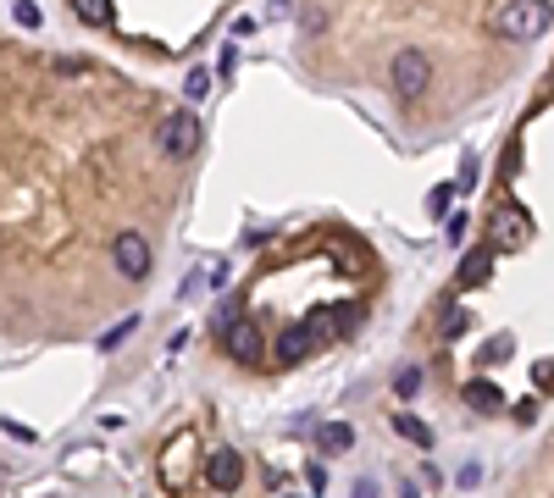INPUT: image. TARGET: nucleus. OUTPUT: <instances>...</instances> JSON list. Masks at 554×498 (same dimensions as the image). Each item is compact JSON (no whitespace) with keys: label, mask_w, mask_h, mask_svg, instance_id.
Instances as JSON below:
<instances>
[{"label":"nucleus","mask_w":554,"mask_h":498,"mask_svg":"<svg viewBox=\"0 0 554 498\" xmlns=\"http://www.w3.org/2000/svg\"><path fill=\"white\" fill-rule=\"evenodd\" d=\"M488 272H494V244H477V249H466V261H460V288H477V283H488Z\"/></svg>","instance_id":"1a4fd4ad"},{"label":"nucleus","mask_w":554,"mask_h":498,"mask_svg":"<svg viewBox=\"0 0 554 498\" xmlns=\"http://www.w3.org/2000/svg\"><path fill=\"white\" fill-rule=\"evenodd\" d=\"M17 23H23V28H39V6H34V0H17Z\"/></svg>","instance_id":"412c9836"},{"label":"nucleus","mask_w":554,"mask_h":498,"mask_svg":"<svg viewBox=\"0 0 554 498\" xmlns=\"http://www.w3.org/2000/svg\"><path fill=\"white\" fill-rule=\"evenodd\" d=\"M416 388H422V371H416V366H405V371L394 377V393H399V399H416Z\"/></svg>","instance_id":"a211bd4d"},{"label":"nucleus","mask_w":554,"mask_h":498,"mask_svg":"<svg viewBox=\"0 0 554 498\" xmlns=\"http://www.w3.org/2000/svg\"><path fill=\"white\" fill-rule=\"evenodd\" d=\"M239 482H244V460H239V449H211V460H205V487H217V493H233Z\"/></svg>","instance_id":"0eeeda50"},{"label":"nucleus","mask_w":554,"mask_h":498,"mask_svg":"<svg viewBox=\"0 0 554 498\" xmlns=\"http://www.w3.org/2000/svg\"><path fill=\"white\" fill-rule=\"evenodd\" d=\"M327 316H333V321H327V327H333L338 338H350V332L361 327V310H355V305H338V310H327Z\"/></svg>","instance_id":"4468645a"},{"label":"nucleus","mask_w":554,"mask_h":498,"mask_svg":"<svg viewBox=\"0 0 554 498\" xmlns=\"http://www.w3.org/2000/svg\"><path fill=\"white\" fill-rule=\"evenodd\" d=\"M316 338H322V332H316V321L283 327V332H277V360H283V366H300V360L316 349Z\"/></svg>","instance_id":"6e6552de"},{"label":"nucleus","mask_w":554,"mask_h":498,"mask_svg":"<svg viewBox=\"0 0 554 498\" xmlns=\"http://www.w3.org/2000/svg\"><path fill=\"white\" fill-rule=\"evenodd\" d=\"M510 349H516V338H510V332H499L494 344H482V360H488V366H505Z\"/></svg>","instance_id":"f3484780"},{"label":"nucleus","mask_w":554,"mask_h":498,"mask_svg":"<svg viewBox=\"0 0 554 498\" xmlns=\"http://www.w3.org/2000/svg\"><path fill=\"white\" fill-rule=\"evenodd\" d=\"M305 482H311L316 493H322V487H327V471H322V465H305Z\"/></svg>","instance_id":"5701e85b"},{"label":"nucleus","mask_w":554,"mask_h":498,"mask_svg":"<svg viewBox=\"0 0 554 498\" xmlns=\"http://www.w3.org/2000/svg\"><path fill=\"white\" fill-rule=\"evenodd\" d=\"M394 432L405 443H416V449H433V432H427V421H416V415H394Z\"/></svg>","instance_id":"f8f14e48"},{"label":"nucleus","mask_w":554,"mask_h":498,"mask_svg":"<svg viewBox=\"0 0 554 498\" xmlns=\"http://www.w3.org/2000/svg\"><path fill=\"white\" fill-rule=\"evenodd\" d=\"M111 266H117V277H128V283H145L150 266H156V249H150V238L139 233V227H122L117 244H111Z\"/></svg>","instance_id":"f03ea898"},{"label":"nucleus","mask_w":554,"mask_h":498,"mask_svg":"<svg viewBox=\"0 0 554 498\" xmlns=\"http://www.w3.org/2000/svg\"><path fill=\"white\" fill-rule=\"evenodd\" d=\"M233 61H239V50H233V45H222V61H217V72H222V78L233 72Z\"/></svg>","instance_id":"b1692460"},{"label":"nucleus","mask_w":554,"mask_h":498,"mask_svg":"<svg viewBox=\"0 0 554 498\" xmlns=\"http://www.w3.org/2000/svg\"><path fill=\"white\" fill-rule=\"evenodd\" d=\"M388 83H394L399 100H422L427 83H433V61H427L422 50H399V56L388 61Z\"/></svg>","instance_id":"20e7f679"},{"label":"nucleus","mask_w":554,"mask_h":498,"mask_svg":"<svg viewBox=\"0 0 554 498\" xmlns=\"http://www.w3.org/2000/svg\"><path fill=\"white\" fill-rule=\"evenodd\" d=\"M200 150V122H194V111H172L167 122H161V155H172V161H183V155Z\"/></svg>","instance_id":"39448f33"},{"label":"nucleus","mask_w":554,"mask_h":498,"mask_svg":"<svg viewBox=\"0 0 554 498\" xmlns=\"http://www.w3.org/2000/svg\"><path fill=\"white\" fill-rule=\"evenodd\" d=\"M316 449L322 454H350L355 449V427L350 421H327V427H316Z\"/></svg>","instance_id":"9d476101"},{"label":"nucleus","mask_w":554,"mask_h":498,"mask_svg":"<svg viewBox=\"0 0 554 498\" xmlns=\"http://www.w3.org/2000/svg\"><path fill=\"white\" fill-rule=\"evenodd\" d=\"M549 23H554V6H549V0H510V6H499L494 34H499V39H516V45H527V39L549 34Z\"/></svg>","instance_id":"f257e3e1"},{"label":"nucleus","mask_w":554,"mask_h":498,"mask_svg":"<svg viewBox=\"0 0 554 498\" xmlns=\"http://www.w3.org/2000/svg\"><path fill=\"white\" fill-rule=\"evenodd\" d=\"M455 194H460V183H438V189L427 194V211H433V216H444L449 205H455Z\"/></svg>","instance_id":"dca6fc26"},{"label":"nucleus","mask_w":554,"mask_h":498,"mask_svg":"<svg viewBox=\"0 0 554 498\" xmlns=\"http://www.w3.org/2000/svg\"><path fill=\"white\" fill-rule=\"evenodd\" d=\"M217 338H222V355H228V360H239V366H261L266 338H261V321H255V316H233Z\"/></svg>","instance_id":"7ed1b4c3"},{"label":"nucleus","mask_w":554,"mask_h":498,"mask_svg":"<svg viewBox=\"0 0 554 498\" xmlns=\"http://www.w3.org/2000/svg\"><path fill=\"white\" fill-rule=\"evenodd\" d=\"M466 216H449V222H444V238H449V244H460V238H466Z\"/></svg>","instance_id":"4be33fe9"},{"label":"nucleus","mask_w":554,"mask_h":498,"mask_svg":"<svg viewBox=\"0 0 554 498\" xmlns=\"http://www.w3.org/2000/svg\"><path fill=\"white\" fill-rule=\"evenodd\" d=\"M532 238V211H521V205H499L494 216V249H521Z\"/></svg>","instance_id":"423d86ee"},{"label":"nucleus","mask_w":554,"mask_h":498,"mask_svg":"<svg viewBox=\"0 0 554 498\" xmlns=\"http://www.w3.org/2000/svg\"><path fill=\"white\" fill-rule=\"evenodd\" d=\"M183 95H189V100H205V95H211V72H205V67H189V78H183Z\"/></svg>","instance_id":"2eb2a0df"},{"label":"nucleus","mask_w":554,"mask_h":498,"mask_svg":"<svg viewBox=\"0 0 554 498\" xmlns=\"http://www.w3.org/2000/svg\"><path fill=\"white\" fill-rule=\"evenodd\" d=\"M471 327V310H444V338H460Z\"/></svg>","instance_id":"aec40b11"},{"label":"nucleus","mask_w":554,"mask_h":498,"mask_svg":"<svg viewBox=\"0 0 554 498\" xmlns=\"http://www.w3.org/2000/svg\"><path fill=\"white\" fill-rule=\"evenodd\" d=\"M466 404L477 415H499V410H505V393H499L488 377H477V382H466Z\"/></svg>","instance_id":"9b49d317"},{"label":"nucleus","mask_w":554,"mask_h":498,"mask_svg":"<svg viewBox=\"0 0 554 498\" xmlns=\"http://www.w3.org/2000/svg\"><path fill=\"white\" fill-rule=\"evenodd\" d=\"M128 332H139V316H122V321H117V327H111V332H106V338H100V349H117V344H122V338H128Z\"/></svg>","instance_id":"6ab92c4d"},{"label":"nucleus","mask_w":554,"mask_h":498,"mask_svg":"<svg viewBox=\"0 0 554 498\" xmlns=\"http://www.w3.org/2000/svg\"><path fill=\"white\" fill-rule=\"evenodd\" d=\"M73 6H78V23L111 28V0H73Z\"/></svg>","instance_id":"ddd939ff"}]
</instances>
